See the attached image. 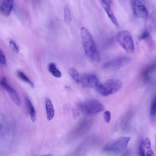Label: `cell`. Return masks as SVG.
<instances>
[{
    "instance_id": "6da1fadb",
    "label": "cell",
    "mask_w": 156,
    "mask_h": 156,
    "mask_svg": "<svg viewBox=\"0 0 156 156\" xmlns=\"http://www.w3.org/2000/svg\"><path fill=\"white\" fill-rule=\"evenodd\" d=\"M80 35L86 55L92 62L97 64L100 62L99 54L90 33L85 27L80 29Z\"/></svg>"
},
{
    "instance_id": "7a4b0ae2",
    "label": "cell",
    "mask_w": 156,
    "mask_h": 156,
    "mask_svg": "<svg viewBox=\"0 0 156 156\" xmlns=\"http://www.w3.org/2000/svg\"><path fill=\"white\" fill-rule=\"evenodd\" d=\"M78 107L83 113L87 115L96 114L104 109L102 103L94 98L89 99L80 103L78 105Z\"/></svg>"
},
{
    "instance_id": "3957f363",
    "label": "cell",
    "mask_w": 156,
    "mask_h": 156,
    "mask_svg": "<svg viewBox=\"0 0 156 156\" xmlns=\"http://www.w3.org/2000/svg\"><path fill=\"white\" fill-rule=\"evenodd\" d=\"M122 86V83L121 80L111 79L103 83H101L96 90L102 95L108 96L118 92Z\"/></svg>"
},
{
    "instance_id": "277c9868",
    "label": "cell",
    "mask_w": 156,
    "mask_h": 156,
    "mask_svg": "<svg viewBox=\"0 0 156 156\" xmlns=\"http://www.w3.org/2000/svg\"><path fill=\"white\" fill-rule=\"evenodd\" d=\"M117 40L121 46L127 52L132 53L134 50V42L130 33L127 30H122L117 35Z\"/></svg>"
},
{
    "instance_id": "5b68a950",
    "label": "cell",
    "mask_w": 156,
    "mask_h": 156,
    "mask_svg": "<svg viewBox=\"0 0 156 156\" xmlns=\"http://www.w3.org/2000/svg\"><path fill=\"white\" fill-rule=\"evenodd\" d=\"M130 139L129 137H119L107 143L104 147V149L110 152L122 151L126 147Z\"/></svg>"
},
{
    "instance_id": "8992f818",
    "label": "cell",
    "mask_w": 156,
    "mask_h": 156,
    "mask_svg": "<svg viewBox=\"0 0 156 156\" xmlns=\"http://www.w3.org/2000/svg\"><path fill=\"white\" fill-rule=\"evenodd\" d=\"M79 83L86 88L97 89L101 82L97 76L93 74H80Z\"/></svg>"
},
{
    "instance_id": "52a82bcc",
    "label": "cell",
    "mask_w": 156,
    "mask_h": 156,
    "mask_svg": "<svg viewBox=\"0 0 156 156\" xmlns=\"http://www.w3.org/2000/svg\"><path fill=\"white\" fill-rule=\"evenodd\" d=\"M131 61V58L129 57L121 56L105 63L103 67L109 69H117L127 65Z\"/></svg>"
},
{
    "instance_id": "ba28073f",
    "label": "cell",
    "mask_w": 156,
    "mask_h": 156,
    "mask_svg": "<svg viewBox=\"0 0 156 156\" xmlns=\"http://www.w3.org/2000/svg\"><path fill=\"white\" fill-rule=\"evenodd\" d=\"M133 12L137 17L147 20L149 17L148 10L139 0H130Z\"/></svg>"
},
{
    "instance_id": "9c48e42d",
    "label": "cell",
    "mask_w": 156,
    "mask_h": 156,
    "mask_svg": "<svg viewBox=\"0 0 156 156\" xmlns=\"http://www.w3.org/2000/svg\"><path fill=\"white\" fill-rule=\"evenodd\" d=\"M0 83L2 87L8 92L11 98L15 104L20 105L21 101L16 91L8 83L6 77H3L0 81Z\"/></svg>"
},
{
    "instance_id": "30bf717a",
    "label": "cell",
    "mask_w": 156,
    "mask_h": 156,
    "mask_svg": "<svg viewBox=\"0 0 156 156\" xmlns=\"http://www.w3.org/2000/svg\"><path fill=\"white\" fill-rule=\"evenodd\" d=\"M14 0H3L0 10L5 16L8 17L10 14L13 8Z\"/></svg>"
},
{
    "instance_id": "8fae6325",
    "label": "cell",
    "mask_w": 156,
    "mask_h": 156,
    "mask_svg": "<svg viewBox=\"0 0 156 156\" xmlns=\"http://www.w3.org/2000/svg\"><path fill=\"white\" fill-rule=\"evenodd\" d=\"M103 8L113 23L117 27H119V24L117 20L114 15L110 6L107 3L101 1Z\"/></svg>"
},
{
    "instance_id": "7c38bea8",
    "label": "cell",
    "mask_w": 156,
    "mask_h": 156,
    "mask_svg": "<svg viewBox=\"0 0 156 156\" xmlns=\"http://www.w3.org/2000/svg\"><path fill=\"white\" fill-rule=\"evenodd\" d=\"M45 108L47 119L48 121H50L54 116L55 110L52 103L51 99L48 98H46Z\"/></svg>"
},
{
    "instance_id": "4fadbf2b",
    "label": "cell",
    "mask_w": 156,
    "mask_h": 156,
    "mask_svg": "<svg viewBox=\"0 0 156 156\" xmlns=\"http://www.w3.org/2000/svg\"><path fill=\"white\" fill-rule=\"evenodd\" d=\"M25 101L26 106L30 114V119L33 122H34L36 120V112L34 107L28 97L26 98Z\"/></svg>"
},
{
    "instance_id": "5bb4252c",
    "label": "cell",
    "mask_w": 156,
    "mask_h": 156,
    "mask_svg": "<svg viewBox=\"0 0 156 156\" xmlns=\"http://www.w3.org/2000/svg\"><path fill=\"white\" fill-rule=\"evenodd\" d=\"M48 70L55 77L60 78L62 74L60 71L56 68V65L53 63H50L48 66Z\"/></svg>"
},
{
    "instance_id": "9a60e30c",
    "label": "cell",
    "mask_w": 156,
    "mask_h": 156,
    "mask_svg": "<svg viewBox=\"0 0 156 156\" xmlns=\"http://www.w3.org/2000/svg\"><path fill=\"white\" fill-rule=\"evenodd\" d=\"M16 74L20 79L28 83L32 87H34V85L33 83L23 72L18 70L17 71Z\"/></svg>"
},
{
    "instance_id": "2e32d148",
    "label": "cell",
    "mask_w": 156,
    "mask_h": 156,
    "mask_svg": "<svg viewBox=\"0 0 156 156\" xmlns=\"http://www.w3.org/2000/svg\"><path fill=\"white\" fill-rule=\"evenodd\" d=\"M68 73L76 82L79 83L80 74L76 69L74 68H71L68 69Z\"/></svg>"
},
{
    "instance_id": "e0dca14e",
    "label": "cell",
    "mask_w": 156,
    "mask_h": 156,
    "mask_svg": "<svg viewBox=\"0 0 156 156\" xmlns=\"http://www.w3.org/2000/svg\"><path fill=\"white\" fill-rule=\"evenodd\" d=\"M64 20L65 22L67 24L71 22L72 16L71 11L69 7L66 5L64 9Z\"/></svg>"
},
{
    "instance_id": "ac0fdd59",
    "label": "cell",
    "mask_w": 156,
    "mask_h": 156,
    "mask_svg": "<svg viewBox=\"0 0 156 156\" xmlns=\"http://www.w3.org/2000/svg\"><path fill=\"white\" fill-rule=\"evenodd\" d=\"M155 67V65L152 64L146 67L143 70L142 75L145 79L148 78V75L153 72Z\"/></svg>"
},
{
    "instance_id": "d6986e66",
    "label": "cell",
    "mask_w": 156,
    "mask_h": 156,
    "mask_svg": "<svg viewBox=\"0 0 156 156\" xmlns=\"http://www.w3.org/2000/svg\"><path fill=\"white\" fill-rule=\"evenodd\" d=\"M10 47L12 50L15 53H17L19 51V48L15 42L12 40L9 41Z\"/></svg>"
},
{
    "instance_id": "ffe728a7",
    "label": "cell",
    "mask_w": 156,
    "mask_h": 156,
    "mask_svg": "<svg viewBox=\"0 0 156 156\" xmlns=\"http://www.w3.org/2000/svg\"><path fill=\"white\" fill-rule=\"evenodd\" d=\"M146 147L144 141H142L140 143L139 147V153L140 155L144 156L146 154Z\"/></svg>"
},
{
    "instance_id": "44dd1931",
    "label": "cell",
    "mask_w": 156,
    "mask_h": 156,
    "mask_svg": "<svg viewBox=\"0 0 156 156\" xmlns=\"http://www.w3.org/2000/svg\"><path fill=\"white\" fill-rule=\"evenodd\" d=\"M156 97L155 96L151 102L150 109V113L151 115L154 116L156 113Z\"/></svg>"
},
{
    "instance_id": "7402d4cb",
    "label": "cell",
    "mask_w": 156,
    "mask_h": 156,
    "mask_svg": "<svg viewBox=\"0 0 156 156\" xmlns=\"http://www.w3.org/2000/svg\"><path fill=\"white\" fill-rule=\"evenodd\" d=\"M111 113L109 111H106L103 113V117L106 123H109L111 119Z\"/></svg>"
},
{
    "instance_id": "603a6c76",
    "label": "cell",
    "mask_w": 156,
    "mask_h": 156,
    "mask_svg": "<svg viewBox=\"0 0 156 156\" xmlns=\"http://www.w3.org/2000/svg\"><path fill=\"white\" fill-rule=\"evenodd\" d=\"M6 60L4 54L0 48V63L2 64L5 65L6 64Z\"/></svg>"
},
{
    "instance_id": "cb8c5ba5",
    "label": "cell",
    "mask_w": 156,
    "mask_h": 156,
    "mask_svg": "<svg viewBox=\"0 0 156 156\" xmlns=\"http://www.w3.org/2000/svg\"><path fill=\"white\" fill-rule=\"evenodd\" d=\"M150 37L149 33L147 30L144 31L140 36V38L141 39H146Z\"/></svg>"
},
{
    "instance_id": "d4e9b609",
    "label": "cell",
    "mask_w": 156,
    "mask_h": 156,
    "mask_svg": "<svg viewBox=\"0 0 156 156\" xmlns=\"http://www.w3.org/2000/svg\"><path fill=\"white\" fill-rule=\"evenodd\" d=\"M144 141L146 148L149 149H151V144L150 140L147 138Z\"/></svg>"
},
{
    "instance_id": "484cf974",
    "label": "cell",
    "mask_w": 156,
    "mask_h": 156,
    "mask_svg": "<svg viewBox=\"0 0 156 156\" xmlns=\"http://www.w3.org/2000/svg\"><path fill=\"white\" fill-rule=\"evenodd\" d=\"M145 155L147 156H153L154 155V152L151 149L149 150L146 153Z\"/></svg>"
},
{
    "instance_id": "4316f807",
    "label": "cell",
    "mask_w": 156,
    "mask_h": 156,
    "mask_svg": "<svg viewBox=\"0 0 156 156\" xmlns=\"http://www.w3.org/2000/svg\"><path fill=\"white\" fill-rule=\"evenodd\" d=\"M101 1L103 2L110 5L111 4L112 0H101Z\"/></svg>"
},
{
    "instance_id": "83f0119b",
    "label": "cell",
    "mask_w": 156,
    "mask_h": 156,
    "mask_svg": "<svg viewBox=\"0 0 156 156\" xmlns=\"http://www.w3.org/2000/svg\"><path fill=\"white\" fill-rule=\"evenodd\" d=\"M2 127V124L0 123V129H1Z\"/></svg>"
}]
</instances>
